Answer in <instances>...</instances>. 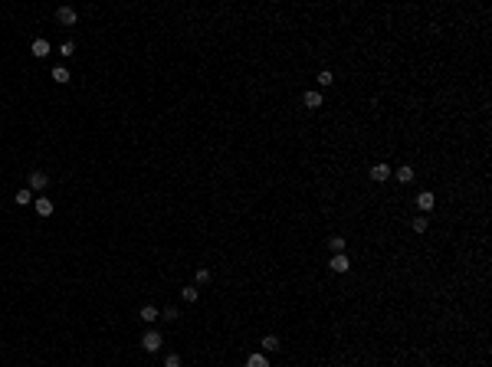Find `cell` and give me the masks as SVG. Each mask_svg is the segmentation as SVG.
<instances>
[{
    "mask_svg": "<svg viewBox=\"0 0 492 367\" xmlns=\"http://www.w3.org/2000/svg\"><path fill=\"white\" fill-rule=\"evenodd\" d=\"M371 181H374V184L391 181V167H387V164H374V167H371Z\"/></svg>",
    "mask_w": 492,
    "mask_h": 367,
    "instance_id": "cell-4",
    "label": "cell"
},
{
    "mask_svg": "<svg viewBox=\"0 0 492 367\" xmlns=\"http://www.w3.org/2000/svg\"><path fill=\"white\" fill-rule=\"evenodd\" d=\"M263 351H279V338H276V334H266L263 338Z\"/></svg>",
    "mask_w": 492,
    "mask_h": 367,
    "instance_id": "cell-15",
    "label": "cell"
},
{
    "mask_svg": "<svg viewBox=\"0 0 492 367\" xmlns=\"http://www.w3.org/2000/svg\"><path fill=\"white\" fill-rule=\"evenodd\" d=\"M394 177H397V181H401V184H410V181H413V167H410V164L397 167V174H394Z\"/></svg>",
    "mask_w": 492,
    "mask_h": 367,
    "instance_id": "cell-11",
    "label": "cell"
},
{
    "mask_svg": "<svg viewBox=\"0 0 492 367\" xmlns=\"http://www.w3.org/2000/svg\"><path fill=\"white\" fill-rule=\"evenodd\" d=\"M164 367H181V354H167V358H164Z\"/></svg>",
    "mask_w": 492,
    "mask_h": 367,
    "instance_id": "cell-18",
    "label": "cell"
},
{
    "mask_svg": "<svg viewBox=\"0 0 492 367\" xmlns=\"http://www.w3.org/2000/svg\"><path fill=\"white\" fill-rule=\"evenodd\" d=\"M161 344H164V341H161V334H158V331H148L145 338H141V348H145L148 354H155V351L161 348Z\"/></svg>",
    "mask_w": 492,
    "mask_h": 367,
    "instance_id": "cell-1",
    "label": "cell"
},
{
    "mask_svg": "<svg viewBox=\"0 0 492 367\" xmlns=\"http://www.w3.org/2000/svg\"><path fill=\"white\" fill-rule=\"evenodd\" d=\"M53 82H59V85L69 82V69H66V66H56L53 69Z\"/></svg>",
    "mask_w": 492,
    "mask_h": 367,
    "instance_id": "cell-12",
    "label": "cell"
},
{
    "mask_svg": "<svg viewBox=\"0 0 492 367\" xmlns=\"http://www.w3.org/2000/svg\"><path fill=\"white\" fill-rule=\"evenodd\" d=\"M181 295H184V302H197V289H194V285L181 289Z\"/></svg>",
    "mask_w": 492,
    "mask_h": 367,
    "instance_id": "cell-17",
    "label": "cell"
},
{
    "mask_svg": "<svg viewBox=\"0 0 492 367\" xmlns=\"http://www.w3.org/2000/svg\"><path fill=\"white\" fill-rule=\"evenodd\" d=\"M433 203H437V197H433V193H427V190L417 197V207H420V210H433Z\"/></svg>",
    "mask_w": 492,
    "mask_h": 367,
    "instance_id": "cell-10",
    "label": "cell"
},
{
    "mask_svg": "<svg viewBox=\"0 0 492 367\" xmlns=\"http://www.w3.org/2000/svg\"><path fill=\"white\" fill-rule=\"evenodd\" d=\"M197 282H210V269H197Z\"/></svg>",
    "mask_w": 492,
    "mask_h": 367,
    "instance_id": "cell-22",
    "label": "cell"
},
{
    "mask_svg": "<svg viewBox=\"0 0 492 367\" xmlns=\"http://www.w3.org/2000/svg\"><path fill=\"white\" fill-rule=\"evenodd\" d=\"M328 246L335 249V253H345V236H331L328 239Z\"/></svg>",
    "mask_w": 492,
    "mask_h": 367,
    "instance_id": "cell-16",
    "label": "cell"
},
{
    "mask_svg": "<svg viewBox=\"0 0 492 367\" xmlns=\"http://www.w3.org/2000/svg\"><path fill=\"white\" fill-rule=\"evenodd\" d=\"M413 229H417V233H423V229H427V220H423V217H417V220H413Z\"/></svg>",
    "mask_w": 492,
    "mask_h": 367,
    "instance_id": "cell-23",
    "label": "cell"
},
{
    "mask_svg": "<svg viewBox=\"0 0 492 367\" xmlns=\"http://www.w3.org/2000/svg\"><path fill=\"white\" fill-rule=\"evenodd\" d=\"M76 53V43H69V39H66L63 46H59V56H73Z\"/></svg>",
    "mask_w": 492,
    "mask_h": 367,
    "instance_id": "cell-19",
    "label": "cell"
},
{
    "mask_svg": "<svg viewBox=\"0 0 492 367\" xmlns=\"http://www.w3.org/2000/svg\"><path fill=\"white\" fill-rule=\"evenodd\" d=\"M177 315H181L177 308H164V312H161V318H164V321H177Z\"/></svg>",
    "mask_w": 492,
    "mask_h": 367,
    "instance_id": "cell-20",
    "label": "cell"
},
{
    "mask_svg": "<svg viewBox=\"0 0 492 367\" xmlns=\"http://www.w3.org/2000/svg\"><path fill=\"white\" fill-rule=\"evenodd\" d=\"M33 207H37V213H40V217H53V200H46V197H40V200L33 203Z\"/></svg>",
    "mask_w": 492,
    "mask_h": 367,
    "instance_id": "cell-9",
    "label": "cell"
},
{
    "mask_svg": "<svg viewBox=\"0 0 492 367\" xmlns=\"http://www.w3.org/2000/svg\"><path fill=\"white\" fill-rule=\"evenodd\" d=\"M30 53L37 56V59H46V56H49V43H46V39H33V46H30Z\"/></svg>",
    "mask_w": 492,
    "mask_h": 367,
    "instance_id": "cell-7",
    "label": "cell"
},
{
    "mask_svg": "<svg viewBox=\"0 0 492 367\" xmlns=\"http://www.w3.org/2000/svg\"><path fill=\"white\" fill-rule=\"evenodd\" d=\"M17 203H20V207H30V203H33V193H30V187L17 190Z\"/></svg>",
    "mask_w": 492,
    "mask_h": 367,
    "instance_id": "cell-14",
    "label": "cell"
},
{
    "mask_svg": "<svg viewBox=\"0 0 492 367\" xmlns=\"http://www.w3.org/2000/svg\"><path fill=\"white\" fill-rule=\"evenodd\" d=\"M46 187H49V177L43 171H33L30 174V190H46Z\"/></svg>",
    "mask_w": 492,
    "mask_h": 367,
    "instance_id": "cell-3",
    "label": "cell"
},
{
    "mask_svg": "<svg viewBox=\"0 0 492 367\" xmlns=\"http://www.w3.org/2000/svg\"><path fill=\"white\" fill-rule=\"evenodd\" d=\"M246 367H269V361H266V354H249Z\"/></svg>",
    "mask_w": 492,
    "mask_h": 367,
    "instance_id": "cell-13",
    "label": "cell"
},
{
    "mask_svg": "<svg viewBox=\"0 0 492 367\" xmlns=\"http://www.w3.org/2000/svg\"><path fill=\"white\" fill-rule=\"evenodd\" d=\"M302 102H305V109H319V105H322V92L309 89L305 95H302Z\"/></svg>",
    "mask_w": 492,
    "mask_h": 367,
    "instance_id": "cell-8",
    "label": "cell"
},
{
    "mask_svg": "<svg viewBox=\"0 0 492 367\" xmlns=\"http://www.w3.org/2000/svg\"><path fill=\"white\" fill-rule=\"evenodd\" d=\"M56 20H59L63 27H73L79 17H76V10H73V7H59V10H56Z\"/></svg>",
    "mask_w": 492,
    "mask_h": 367,
    "instance_id": "cell-2",
    "label": "cell"
},
{
    "mask_svg": "<svg viewBox=\"0 0 492 367\" xmlns=\"http://www.w3.org/2000/svg\"><path fill=\"white\" fill-rule=\"evenodd\" d=\"M331 82H335V75L328 73V69H325V73H319V85H331Z\"/></svg>",
    "mask_w": 492,
    "mask_h": 367,
    "instance_id": "cell-21",
    "label": "cell"
},
{
    "mask_svg": "<svg viewBox=\"0 0 492 367\" xmlns=\"http://www.w3.org/2000/svg\"><path fill=\"white\" fill-rule=\"evenodd\" d=\"M138 318L145 321V325H155L158 318H161V312H158L155 305H145V308H141V312H138Z\"/></svg>",
    "mask_w": 492,
    "mask_h": 367,
    "instance_id": "cell-6",
    "label": "cell"
},
{
    "mask_svg": "<svg viewBox=\"0 0 492 367\" xmlns=\"http://www.w3.org/2000/svg\"><path fill=\"white\" fill-rule=\"evenodd\" d=\"M328 266H331V272H348V266H351V262H348V256H345V253H335Z\"/></svg>",
    "mask_w": 492,
    "mask_h": 367,
    "instance_id": "cell-5",
    "label": "cell"
}]
</instances>
